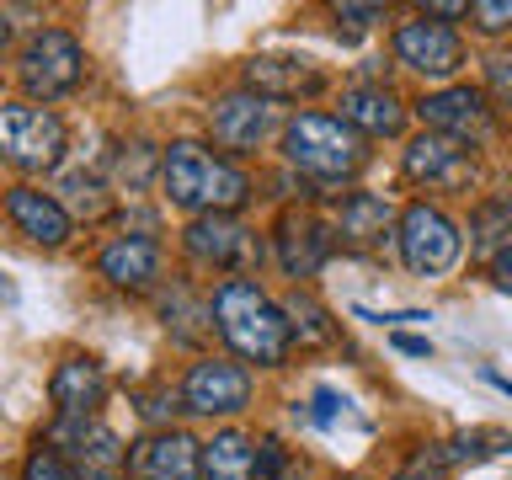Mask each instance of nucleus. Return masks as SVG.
Masks as SVG:
<instances>
[{"label": "nucleus", "instance_id": "nucleus-1", "mask_svg": "<svg viewBox=\"0 0 512 480\" xmlns=\"http://www.w3.org/2000/svg\"><path fill=\"white\" fill-rule=\"evenodd\" d=\"M208 315H214V326L230 342L235 358H246L256 368H278L288 358V347H294L283 304H272L251 278H224L214 304H208Z\"/></svg>", "mask_w": 512, "mask_h": 480}, {"label": "nucleus", "instance_id": "nucleus-2", "mask_svg": "<svg viewBox=\"0 0 512 480\" xmlns=\"http://www.w3.org/2000/svg\"><path fill=\"white\" fill-rule=\"evenodd\" d=\"M160 187L176 208H192V214H235L240 203L251 198V182L235 160L214 155L208 144H171L160 155Z\"/></svg>", "mask_w": 512, "mask_h": 480}, {"label": "nucleus", "instance_id": "nucleus-3", "mask_svg": "<svg viewBox=\"0 0 512 480\" xmlns=\"http://www.w3.org/2000/svg\"><path fill=\"white\" fill-rule=\"evenodd\" d=\"M283 155L288 166L304 171L310 182H347V176L363 171V134L358 128H347L342 118H331V112H299L294 123L283 128Z\"/></svg>", "mask_w": 512, "mask_h": 480}, {"label": "nucleus", "instance_id": "nucleus-4", "mask_svg": "<svg viewBox=\"0 0 512 480\" xmlns=\"http://www.w3.org/2000/svg\"><path fill=\"white\" fill-rule=\"evenodd\" d=\"M0 160L27 171H48L64 160V123L48 107L0 102Z\"/></svg>", "mask_w": 512, "mask_h": 480}, {"label": "nucleus", "instance_id": "nucleus-5", "mask_svg": "<svg viewBox=\"0 0 512 480\" xmlns=\"http://www.w3.org/2000/svg\"><path fill=\"white\" fill-rule=\"evenodd\" d=\"M395 240H400V262H406L411 272H422V278H443L464 251L459 224L432 203H411L406 214H400Z\"/></svg>", "mask_w": 512, "mask_h": 480}, {"label": "nucleus", "instance_id": "nucleus-6", "mask_svg": "<svg viewBox=\"0 0 512 480\" xmlns=\"http://www.w3.org/2000/svg\"><path fill=\"white\" fill-rule=\"evenodd\" d=\"M54 454H64L80 470V480H118L123 475V443L118 432L102 427L96 416H54L43 438Z\"/></svg>", "mask_w": 512, "mask_h": 480}, {"label": "nucleus", "instance_id": "nucleus-7", "mask_svg": "<svg viewBox=\"0 0 512 480\" xmlns=\"http://www.w3.org/2000/svg\"><path fill=\"white\" fill-rule=\"evenodd\" d=\"M80 70H86V54H80V43L64 27H43L22 54V86L32 96H43V102L70 96L80 86Z\"/></svg>", "mask_w": 512, "mask_h": 480}, {"label": "nucleus", "instance_id": "nucleus-8", "mask_svg": "<svg viewBox=\"0 0 512 480\" xmlns=\"http://www.w3.org/2000/svg\"><path fill=\"white\" fill-rule=\"evenodd\" d=\"M395 59L406 64V70L427 75V80H448L464 64V43L459 32L438 22V16H416V22H400L395 27Z\"/></svg>", "mask_w": 512, "mask_h": 480}, {"label": "nucleus", "instance_id": "nucleus-9", "mask_svg": "<svg viewBox=\"0 0 512 480\" xmlns=\"http://www.w3.org/2000/svg\"><path fill=\"white\" fill-rule=\"evenodd\" d=\"M182 406L198 411V416H235L251 406V374L240 363H224V358H203L187 368L182 379Z\"/></svg>", "mask_w": 512, "mask_h": 480}, {"label": "nucleus", "instance_id": "nucleus-10", "mask_svg": "<svg viewBox=\"0 0 512 480\" xmlns=\"http://www.w3.org/2000/svg\"><path fill=\"white\" fill-rule=\"evenodd\" d=\"M422 123H427V134H448V139H459V144H480V139H491V107H486V91H475V86H443V91H432L422 96Z\"/></svg>", "mask_w": 512, "mask_h": 480}, {"label": "nucleus", "instance_id": "nucleus-11", "mask_svg": "<svg viewBox=\"0 0 512 480\" xmlns=\"http://www.w3.org/2000/svg\"><path fill=\"white\" fill-rule=\"evenodd\" d=\"M406 176L416 187H432V192H464L475 182V160L459 139L422 134V139L406 144Z\"/></svg>", "mask_w": 512, "mask_h": 480}, {"label": "nucleus", "instance_id": "nucleus-12", "mask_svg": "<svg viewBox=\"0 0 512 480\" xmlns=\"http://www.w3.org/2000/svg\"><path fill=\"white\" fill-rule=\"evenodd\" d=\"M278 102H267V96L256 91H230L214 102V139L224 144V150L235 155H251L256 144H262L272 134V123H278V112H272Z\"/></svg>", "mask_w": 512, "mask_h": 480}, {"label": "nucleus", "instance_id": "nucleus-13", "mask_svg": "<svg viewBox=\"0 0 512 480\" xmlns=\"http://www.w3.org/2000/svg\"><path fill=\"white\" fill-rule=\"evenodd\" d=\"M6 219L22 230L32 246H64L75 230V219L64 214V203L54 198V192H43V187H11L6 192Z\"/></svg>", "mask_w": 512, "mask_h": 480}, {"label": "nucleus", "instance_id": "nucleus-14", "mask_svg": "<svg viewBox=\"0 0 512 480\" xmlns=\"http://www.w3.org/2000/svg\"><path fill=\"white\" fill-rule=\"evenodd\" d=\"M134 475L139 480H203V443H192L187 432H150L134 448Z\"/></svg>", "mask_w": 512, "mask_h": 480}, {"label": "nucleus", "instance_id": "nucleus-15", "mask_svg": "<svg viewBox=\"0 0 512 480\" xmlns=\"http://www.w3.org/2000/svg\"><path fill=\"white\" fill-rule=\"evenodd\" d=\"M182 246H187V256L198 267H219L224 272V267H235L240 256L251 251V230L235 214H198L187 224Z\"/></svg>", "mask_w": 512, "mask_h": 480}, {"label": "nucleus", "instance_id": "nucleus-16", "mask_svg": "<svg viewBox=\"0 0 512 480\" xmlns=\"http://www.w3.org/2000/svg\"><path fill=\"white\" fill-rule=\"evenodd\" d=\"M96 272H102L112 288H128V294L155 288V278H160V246L150 235H118V240H107V246H102V256H96Z\"/></svg>", "mask_w": 512, "mask_h": 480}, {"label": "nucleus", "instance_id": "nucleus-17", "mask_svg": "<svg viewBox=\"0 0 512 480\" xmlns=\"http://www.w3.org/2000/svg\"><path fill=\"white\" fill-rule=\"evenodd\" d=\"M342 123L368 139H390L406 128V107L390 86H347L342 91Z\"/></svg>", "mask_w": 512, "mask_h": 480}, {"label": "nucleus", "instance_id": "nucleus-18", "mask_svg": "<svg viewBox=\"0 0 512 480\" xmlns=\"http://www.w3.org/2000/svg\"><path fill=\"white\" fill-rule=\"evenodd\" d=\"M48 395H54L59 416H96L107 395V374L96 358H64L54 368V379H48Z\"/></svg>", "mask_w": 512, "mask_h": 480}, {"label": "nucleus", "instance_id": "nucleus-19", "mask_svg": "<svg viewBox=\"0 0 512 480\" xmlns=\"http://www.w3.org/2000/svg\"><path fill=\"white\" fill-rule=\"evenodd\" d=\"M390 230H400V219L379 192H347L342 208H336V235L347 246H384Z\"/></svg>", "mask_w": 512, "mask_h": 480}, {"label": "nucleus", "instance_id": "nucleus-20", "mask_svg": "<svg viewBox=\"0 0 512 480\" xmlns=\"http://www.w3.org/2000/svg\"><path fill=\"white\" fill-rule=\"evenodd\" d=\"M326 251H331V235L320 230L310 214H283V224H278V262H283L288 278H310V272L326 262Z\"/></svg>", "mask_w": 512, "mask_h": 480}, {"label": "nucleus", "instance_id": "nucleus-21", "mask_svg": "<svg viewBox=\"0 0 512 480\" xmlns=\"http://www.w3.org/2000/svg\"><path fill=\"white\" fill-rule=\"evenodd\" d=\"M246 86L267 102H288V96H315L320 91V75L310 64H294V59H251L246 64Z\"/></svg>", "mask_w": 512, "mask_h": 480}, {"label": "nucleus", "instance_id": "nucleus-22", "mask_svg": "<svg viewBox=\"0 0 512 480\" xmlns=\"http://www.w3.org/2000/svg\"><path fill=\"white\" fill-rule=\"evenodd\" d=\"M203 480H256V448L246 432H214L203 443Z\"/></svg>", "mask_w": 512, "mask_h": 480}, {"label": "nucleus", "instance_id": "nucleus-23", "mask_svg": "<svg viewBox=\"0 0 512 480\" xmlns=\"http://www.w3.org/2000/svg\"><path fill=\"white\" fill-rule=\"evenodd\" d=\"M512 246V198H491L475 208L470 219V251L480 256V262H496Z\"/></svg>", "mask_w": 512, "mask_h": 480}, {"label": "nucleus", "instance_id": "nucleus-24", "mask_svg": "<svg viewBox=\"0 0 512 480\" xmlns=\"http://www.w3.org/2000/svg\"><path fill=\"white\" fill-rule=\"evenodd\" d=\"M283 315H288V331H294L299 347H326L331 336H336L331 315L320 310L310 294H288V299H283Z\"/></svg>", "mask_w": 512, "mask_h": 480}, {"label": "nucleus", "instance_id": "nucleus-25", "mask_svg": "<svg viewBox=\"0 0 512 480\" xmlns=\"http://www.w3.org/2000/svg\"><path fill=\"white\" fill-rule=\"evenodd\" d=\"M59 192H64V214H80V219H102L107 208H112V198H107V187L96 182V176H86V171H70L59 182Z\"/></svg>", "mask_w": 512, "mask_h": 480}, {"label": "nucleus", "instance_id": "nucleus-26", "mask_svg": "<svg viewBox=\"0 0 512 480\" xmlns=\"http://www.w3.org/2000/svg\"><path fill=\"white\" fill-rule=\"evenodd\" d=\"M22 480H80V470L64 454H54L48 443H38L27 454V464H22Z\"/></svg>", "mask_w": 512, "mask_h": 480}, {"label": "nucleus", "instance_id": "nucleus-27", "mask_svg": "<svg viewBox=\"0 0 512 480\" xmlns=\"http://www.w3.org/2000/svg\"><path fill=\"white\" fill-rule=\"evenodd\" d=\"M512 448V438L507 432H496V427H486V432H459L454 438V459L464 464V459H491V454H507Z\"/></svg>", "mask_w": 512, "mask_h": 480}, {"label": "nucleus", "instance_id": "nucleus-28", "mask_svg": "<svg viewBox=\"0 0 512 480\" xmlns=\"http://www.w3.org/2000/svg\"><path fill=\"white\" fill-rule=\"evenodd\" d=\"M486 91L496 96V107L512 112V54H491L486 59Z\"/></svg>", "mask_w": 512, "mask_h": 480}, {"label": "nucleus", "instance_id": "nucleus-29", "mask_svg": "<svg viewBox=\"0 0 512 480\" xmlns=\"http://www.w3.org/2000/svg\"><path fill=\"white\" fill-rule=\"evenodd\" d=\"M470 22L480 32H507L512 27V0H475L470 6Z\"/></svg>", "mask_w": 512, "mask_h": 480}, {"label": "nucleus", "instance_id": "nucleus-30", "mask_svg": "<svg viewBox=\"0 0 512 480\" xmlns=\"http://www.w3.org/2000/svg\"><path fill=\"white\" fill-rule=\"evenodd\" d=\"M347 406H352V400L347 395H336V390H315V422L320 427H336V422H347Z\"/></svg>", "mask_w": 512, "mask_h": 480}, {"label": "nucleus", "instance_id": "nucleus-31", "mask_svg": "<svg viewBox=\"0 0 512 480\" xmlns=\"http://www.w3.org/2000/svg\"><path fill=\"white\" fill-rule=\"evenodd\" d=\"M384 16V6H336V22H358V27H368V22H379Z\"/></svg>", "mask_w": 512, "mask_h": 480}, {"label": "nucleus", "instance_id": "nucleus-32", "mask_svg": "<svg viewBox=\"0 0 512 480\" xmlns=\"http://www.w3.org/2000/svg\"><path fill=\"white\" fill-rule=\"evenodd\" d=\"M395 352H406V358H432V342L427 336H390Z\"/></svg>", "mask_w": 512, "mask_h": 480}, {"label": "nucleus", "instance_id": "nucleus-33", "mask_svg": "<svg viewBox=\"0 0 512 480\" xmlns=\"http://www.w3.org/2000/svg\"><path fill=\"white\" fill-rule=\"evenodd\" d=\"M491 272H496V283H502L507 294H512V246H507L502 256H496V262H491Z\"/></svg>", "mask_w": 512, "mask_h": 480}, {"label": "nucleus", "instance_id": "nucleus-34", "mask_svg": "<svg viewBox=\"0 0 512 480\" xmlns=\"http://www.w3.org/2000/svg\"><path fill=\"white\" fill-rule=\"evenodd\" d=\"M395 480H443V475H427V464H422V470H406V475H395Z\"/></svg>", "mask_w": 512, "mask_h": 480}, {"label": "nucleus", "instance_id": "nucleus-35", "mask_svg": "<svg viewBox=\"0 0 512 480\" xmlns=\"http://www.w3.org/2000/svg\"><path fill=\"white\" fill-rule=\"evenodd\" d=\"M6 43H11V27H6V11H0V54H6Z\"/></svg>", "mask_w": 512, "mask_h": 480}, {"label": "nucleus", "instance_id": "nucleus-36", "mask_svg": "<svg viewBox=\"0 0 512 480\" xmlns=\"http://www.w3.org/2000/svg\"><path fill=\"white\" fill-rule=\"evenodd\" d=\"M0 299H16V288H11V283H0Z\"/></svg>", "mask_w": 512, "mask_h": 480}, {"label": "nucleus", "instance_id": "nucleus-37", "mask_svg": "<svg viewBox=\"0 0 512 480\" xmlns=\"http://www.w3.org/2000/svg\"><path fill=\"white\" fill-rule=\"evenodd\" d=\"M278 480H299V470H294V464H288V470H283V475H278Z\"/></svg>", "mask_w": 512, "mask_h": 480}]
</instances>
